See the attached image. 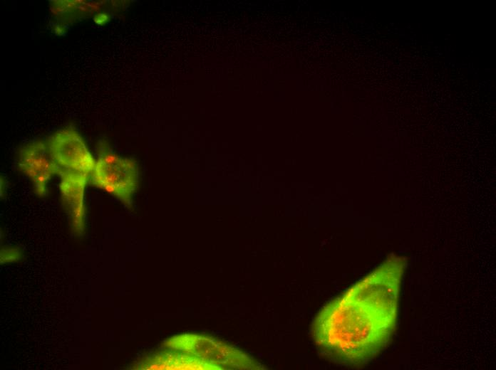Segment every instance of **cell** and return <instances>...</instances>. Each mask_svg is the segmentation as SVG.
<instances>
[{
	"label": "cell",
	"mask_w": 496,
	"mask_h": 370,
	"mask_svg": "<svg viewBox=\"0 0 496 370\" xmlns=\"http://www.w3.org/2000/svg\"><path fill=\"white\" fill-rule=\"evenodd\" d=\"M17 164L19 170L32 181L35 193L43 196L48 181L56 174L46 143L36 141L23 147Z\"/></svg>",
	"instance_id": "obj_4"
},
{
	"label": "cell",
	"mask_w": 496,
	"mask_h": 370,
	"mask_svg": "<svg viewBox=\"0 0 496 370\" xmlns=\"http://www.w3.org/2000/svg\"><path fill=\"white\" fill-rule=\"evenodd\" d=\"M46 143L56 174L60 177L77 176L91 179L95 160L76 130L69 127L58 130Z\"/></svg>",
	"instance_id": "obj_2"
},
{
	"label": "cell",
	"mask_w": 496,
	"mask_h": 370,
	"mask_svg": "<svg viewBox=\"0 0 496 370\" xmlns=\"http://www.w3.org/2000/svg\"><path fill=\"white\" fill-rule=\"evenodd\" d=\"M21 258V253L18 248H2L1 251V263L14 262Z\"/></svg>",
	"instance_id": "obj_6"
},
{
	"label": "cell",
	"mask_w": 496,
	"mask_h": 370,
	"mask_svg": "<svg viewBox=\"0 0 496 370\" xmlns=\"http://www.w3.org/2000/svg\"><path fill=\"white\" fill-rule=\"evenodd\" d=\"M88 177L68 176L61 177L59 188L63 202L73 231L80 235L84 230L83 196Z\"/></svg>",
	"instance_id": "obj_5"
},
{
	"label": "cell",
	"mask_w": 496,
	"mask_h": 370,
	"mask_svg": "<svg viewBox=\"0 0 496 370\" xmlns=\"http://www.w3.org/2000/svg\"><path fill=\"white\" fill-rule=\"evenodd\" d=\"M108 18L107 15H105V14H100L97 15V16L95 17V19H94V20H95L98 24H101V23H104V22H105V21L108 20Z\"/></svg>",
	"instance_id": "obj_7"
},
{
	"label": "cell",
	"mask_w": 496,
	"mask_h": 370,
	"mask_svg": "<svg viewBox=\"0 0 496 370\" xmlns=\"http://www.w3.org/2000/svg\"><path fill=\"white\" fill-rule=\"evenodd\" d=\"M91 181L95 186L130 204L138 185V164L131 159L105 154L95 161Z\"/></svg>",
	"instance_id": "obj_3"
},
{
	"label": "cell",
	"mask_w": 496,
	"mask_h": 370,
	"mask_svg": "<svg viewBox=\"0 0 496 370\" xmlns=\"http://www.w3.org/2000/svg\"><path fill=\"white\" fill-rule=\"evenodd\" d=\"M405 268L404 258L391 256L325 307L314 325L318 345L346 364L374 358L395 330Z\"/></svg>",
	"instance_id": "obj_1"
}]
</instances>
